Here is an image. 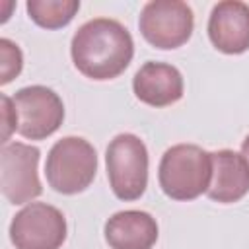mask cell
Here are the masks:
<instances>
[{"instance_id": "obj_10", "label": "cell", "mask_w": 249, "mask_h": 249, "mask_svg": "<svg viewBox=\"0 0 249 249\" xmlns=\"http://www.w3.org/2000/svg\"><path fill=\"white\" fill-rule=\"evenodd\" d=\"M183 76L167 62L148 60L132 78V91L136 99L150 107H167L183 97Z\"/></svg>"}, {"instance_id": "obj_2", "label": "cell", "mask_w": 249, "mask_h": 249, "mask_svg": "<svg viewBox=\"0 0 249 249\" xmlns=\"http://www.w3.org/2000/svg\"><path fill=\"white\" fill-rule=\"evenodd\" d=\"M158 181L169 198L193 200L210 187L212 154L196 144H175L160 160Z\"/></svg>"}, {"instance_id": "obj_1", "label": "cell", "mask_w": 249, "mask_h": 249, "mask_svg": "<svg viewBox=\"0 0 249 249\" xmlns=\"http://www.w3.org/2000/svg\"><path fill=\"white\" fill-rule=\"evenodd\" d=\"M70 54L74 66L86 78L113 80L128 68L134 56V41L121 21L93 18L74 33Z\"/></svg>"}, {"instance_id": "obj_11", "label": "cell", "mask_w": 249, "mask_h": 249, "mask_svg": "<svg viewBox=\"0 0 249 249\" xmlns=\"http://www.w3.org/2000/svg\"><path fill=\"white\" fill-rule=\"evenodd\" d=\"M212 154V181L206 191L208 198L220 204L241 200L249 193V163L233 150H218Z\"/></svg>"}, {"instance_id": "obj_6", "label": "cell", "mask_w": 249, "mask_h": 249, "mask_svg": "<svg viewBox=\"0 0 249 249\" xmlns=\"http://www.w3.org/2000/svg\"><path fill=\"white\" fill-rule=\"evenodd\" d=\"M18 134L27 140H45L54 134L64 121L60 95L47 86H27L14 93Z\"/></svg>"}, {"instance_id": "obj_4", "label": "cell", "mask_w": 249, "mask_h": 249, "mask_svg": "<svg viewBox=\"0 0 249 249\" xmlns=\"http://www.w3.org/2000/svg\"><path fill=\"white\" fill-rule=\"evenodd\" d=\"M148 148L132 132L117 134L105 150L107 179L121 200H136L148 187Z\"/></svg>"}, {"instance_id": "obj_5", "label": "cell", "mask_w": 249, "mask_h": 249, "mask_svg": "<svg viewBox=\"0 0 249 249\" xmlns=\"http://www.w3.org/2000/svg\"><path fill=\"white\" fill-rule=\"evenodd\" d=\"M195 27V16L187 2L181 0H152L146 2L138 29L142 37L156 49L169 51L185 45Z\"/></svg>"}, {"instance_id": "obj_14", "label": "cell", "mask_w": 249, "mask_h": 249, "mask_svg": "<svg viewBox=\"0 0 249 249\" xmlns=\"http://www.w3.org/2000/svg\"><path fill=\"white\" fill-rule=\"evenodd\" d=\"M0 58H2V66H0V72H2V74H0V84L6 86V84H10V82L21 72L23 54H21V49H19L14 41L2 37V39H0Z\"/></svg>"}, {"instance_id": "obj_9", "label": "cell", "mask_w": 249, "mask_h": 249, "mask_svg": "<svg viewBox=\"0 0 249 249\" xmlns=\"http://www.w3.org/2000/svg\"><path fill=\"white\" fill-rule=\"evenodd\" d=\"M208 37L224 54L249 51V6L239 0L218 2L208 18Z\"/></svg>"}, {"instance_id": "obj_3", "label": "cell", "mask_w": 249, "mask_h": 249, "mask_svg": "<svg viewBox=\"0 0 249 249\" xmlns=\"http://www.w3.org/2000/svg\"><path fill=\"white\" fill-rule=\"evenodd\" d=\"M97 173V152L82 136H64L47 154L45 177L60 195L86 191Z\"/></svg>"}, {"instance_id": "obj_12", "label": "cell", "mask_w": 249, "mask_h": 249, "mask_svg": "<svg viewBox=\"0 0 249 249\" xmlns=\"http://www.w3.org/2000/svg\"><path fill=\"white\" fill-rule=\"evenodd\" d=\"M103 233L111 249H152L160 230L152 214L144 210H121L105 222Z\"/></svg>"}, {"instance_id": "obj_16", "label": "cell", "mask_w": 249, "mask_h": 249, "mask_svg": "<svg viewBox=\"0 0 249 249\" xmlns=\"http://www.w3.org/2000/svg\"><path fill=\"white\" fill-rule=\"evenodd\" d=\"M241 156H243L245 161L249 163V134L245 136V140H243V144H241Z\"/></svg>"}, {"instance_id": "obj_7", "label": "cell", "mask_w": 249, "mask_h": 249, "mask_svg": "<svg viewBox=\"0 0 249 249\" xmlns=\"http://www.w3.org/2000/svg\"><path fill=\"white\" fill-rule=\"evenodd\" d=\"M66 239L64 214L47 202L25 204L10 224V241L16 249H60Z\"/></svg>"}, {"instance_id": "obj_15", "label": "cell", "mask_w": 249, "mask_h": 249, "mask_svg": "<svg viewBox=\"0 0 249 249\" xmlns=\"http://www.w3.org/2000/svg\"><path fill=\"white\" fill-rule=\"evenodd\" d=\"M18 130V117H16V107L14 99L2 93V144H8L10 134Z\"/></svg>"}, {"instance_id": "obj_8", "label": "cell", "mask_w": 249, "mask_h": 249, "mask_svg": "<svg viewBox=\"0 0 249 249\" xmlns=\"http://www.w3.org/2000/svg\"><path fill=\"white\" fill-rule=\"evenodd\" d=\"M41 150L23 142H8L0 152V189L8 202L25 204L43 193L37 165Z\"/></svg>"}, {"instance_id": "obj_13", "label": "cell", "mask_w": 249, "mask_h": 249, "mask_svg": "<svg viewBox=\"0 0 249 249\" xmlns=\"http://www.w3.org/2000/svg\"><path fill=\"white\" fill-rule=\"evenodd\" d=\"M25 8L39 27L60 29L74 19L80 10V0H29Z\"/></svg>"}]
</instances>
